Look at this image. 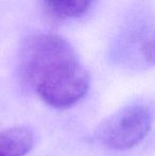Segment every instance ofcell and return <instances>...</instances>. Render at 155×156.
<instances>
[{
	"mask_svg": "<svg viewBox=\"0 0 155 156\" xmlns=\"http://www.w3.org/2000/svg\"><path fill=\"white\" fill-rule=\"evenodd\" d=\"M152 123L153 117L148 107L141 104L126 105L99 125L96 138L106 148L126 150L145 139Z\"/></svg>",
	"mask_w": 155,
	"mask_h": 156,
	"instance_id": "7a4b0ae2",
	"label": "cell"
},
{
	"mask_svg": "<svg viewBox=\"0 0 155 156\" xmlns=\"http://www.w3.org/2000/svg\"><path fill=\"white\" fill-rule=\"evenodd\" d=\"M96 0H43L47 11L60 19H75L85 15Z\"/></svg>",
	"mask_w": 155,
	"mask_h": 156,
	"instance_id": "277c9868",
	"label": "cell"
},
{
	"mask_svg": "<svg viewBox=\"0 0 155 156\" xmlns=\"http://www.w3.org/2000/svg\"><path fill=\"white\" fill-rule=\"evenodd\" d=\"M19 71L38 97L55 108H69L88 93L90 78L67 39L51 33L32 35L23 43Z\"/></svg>",
	"mask_w": 155,
	"mask_h": 156,
	"instance_id": "6da1fadb",
	"label": "cell"
},
{
	"mask_svg": "<svg viewBox=\"0 0 155 156\" xmlns=\"http://www.w3.org/2000/svg\"><path fill=\"white\" fill-rule=\"evenodd\" d=\"M33 147V134L23 126L0 132V156H25Z\"/></svg>",
	"mask_w": 155,
	"mask_h": 156,
	"instance_id": "3957f363",
	"label": "cell"
}]
</instances>
